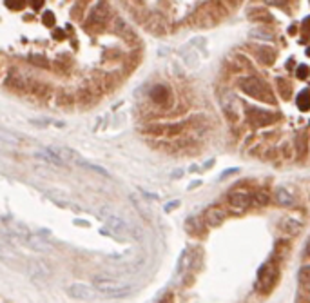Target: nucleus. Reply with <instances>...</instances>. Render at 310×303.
Instances as JSON below:
<instances>
[{"label": "nucleus", "mask_w": 310, "mask_h": 303, "mask_svg": "<svg viewBox=\"0 0 310 303\" xmlns=\"http://www.w3.org/2000/svg\"><path fill=\"white\" fill-rule=\"evenodd\" d=\"M240 89L245 93V95H248L250 98H254V100H260L263 102V104H276V98H274V95H272L271 87L263 82V80L256 78V76H247V78H243L241 82H240Z\"/></svg>", "instance_id": "nucleus-1"}, {"label": "nucleus", "mask_w": 310, "mask_h": 303, "mask_svg": "<svg viewBox=\"0 0 310 303\" xmlns=\"http://www.w3.org/2000/svg\"><path fill=\"white\" fill-rule=\"evenodd\" d=\"M95 289L98 294L105 298H124L127 294H131L129 285L125 283H120V281L109 278V276H96L95 278Z\"/></svg>", "instance_id": "nucleus-2"}, {"label": "nucleus", "mask_w": 310, "mask_h": 303, "mask_svg": "<svg viewBox=\"0 0 310 303\" xmlns=\"http://www.w3.org/2000/svg\"><path fill=\"white\" fill-rule=\"evenodd\" d=\"M247 118L252 127H267V125L276 124L277 114L265 109H258V107H247Z\"/></svg>", "instance_id": "nucleus-3"}, {"label": "nucleus", "mask_w": 310, "mask_h": 303, "mask_svg": "<svg viewBox=\"0 0 310 303\" xmlns=\"http://www.w3.org/2000/svg\"><path fill=\"white\" fill-rule=\"evenodd\" d=\"M105 224H107V229L103 230L105 234H113L116 238H120V240H124V238L133 234V225L127 224L122 216H107Z\"/></svg>", "instance_id": "nucleus-4"}, {"label": "nucleus", "mask_w": 310, "mask_h": 303, "mask_svg": "<svg viewBox=\"0 0 310 303\" xmlns=\"http://www.w3.org/2000/svg\"><path fill=\"white\" fill-rule=\"evenodd\" d=\"M66 294L76 302H93L98 292H96V289H91V287L82 285V283H71L66 287Z\"/></svg>", "instance_id": "nucleus-5"}, {"label": "nucleus", "mask_w": 310, "mask_h": 303, "mask_svg": "<svg viewBox=\"0 0 310 303\" xmlns=\"http://www.w3.org/2000/svg\"><path fill=\"white\" fill-rule=\"evenodd\" d=\"M107 18H109L107 2H105V0H100V2L95 4V7H91L85 28H87V26H103V22H105Z\"/></svg>", "instance_id": "nucleus-6"}, {"label": "nucleus", "mask_w": 310, "mask_h": 303, "mask_svg": "<svg viewBox=\"0 0 310 303\" xmlns=\"http://www.w3.org/2000/svg\"><path fill=\"white\" fill-rule=\"evenodd\" d=\"M258 278H260V292L263 294H269L272 291V287L276 285L277 280V270L271 269V265L265 264L258 272Z\"/></svg>", "instance_id": "nucleus-7"}, {"label": "nucleus", "mask_w": 310, "mask_h": 303, "mask_svg": "<svg viewBox=\"0 0 310 303\" xmlns=\"http://www.w3.org/2000/svg\"><path fill=\"white\" fill-rule=\"evenodd\" d=\"M227 200H229V205H231L234 211H238V213L248 209L250 203H252V196H250L247 191H232L231 194L227 196Z\"/></svg>", "instance_id": "nucleus-8"}, {"label": "nucleus", "mask_w": 310, "mask_h": 303, "mask_svg": "<svg viewBox=\"0 0 310 303\" xmlns=\"http://www.w3.org/2000/svg\"><path fill=\"white\" fill-rule=\"evenodd\" d=\"M221 107H223V111L231 118H234V120L238 118L240 109H241L240 100H238V96L234 95V93H223V95H221Z\"/></svg>", "instance_id": "nucleus-9"}, {"label": "nucleus", "mask_w": 310, "mask_h": 303, "mask_svg": "<svg viewBox=\"0 0 310 303\" xmlns=\"http://www.w3.org/2000/svg\"><path fill=\"white\" fill-rule=\"evenodd\" d=\"M277 229L281 230L283 234H287L292 238V236H298L299 232H301L303 225H301V222L292 218V216H285V218H281L279 222H277Z\"/></svg>", "instance_id": "nucleus-10"}, {"label": "nucleus", "mask_w": 310, "mask_h": 303, "mask_svg": "<svg viewBox=\"0 0 310 303\" xmlns=\"http://www.w3.org/2000/svg\"><path fill=\"white\" fill-rule=\"evenodd\" d=\"M252 49H254L256 58H258L263 66H272V64L276 62V58H277L276 49H272L269 45H254Z\"/></svg>", "instance_id": "nucleus-11"}, {"label": "nucleus", "mask_w": 310, "mask_h": 303, "mask_svg": "<svg viewBox=\"0 0 310 303\" xmlns=\"http://www.w3.org/2000/svg\"><path fill=\"white\" fill-rule=\"evenodd\" d=\"M227 218V213L220 205H210L207 211H205V222L209 227H220Z\"/></svg>", "instance_id": "nucleus-12"}, {"label": "nucleus", "mask_w": 310, "mask_h": 303, "mask_svg": "<svg viewBox=\"0 0 310 303\" xmlns=\"http://www.w3.org/2000/svg\"><path fill=\"white\" fill-rule=\"evenodd\" d=\"M149 95H151V100L154 102V104H158V106H165L171 98V89L167 87V85L158 84L149 91Z\"/></svg>", "instance_id": "nucleus-13"}, {"label": "nucleus", "mask_w": 310, "mask_h": 303, "mask_svg": "<svg viewBox=\"0 0 310 303\" xmlns=\"http://www.w3.org/2000/svg\"><path fill=\"white\" fill-rule=\"evenodd\" d=\"M51 87L45 82H42V80H33L29 78L28 82V93L33 96H38V98H44V96L49 95Z\"/></svg>", "instance_id": "nucleus-14"}, {"label": "nucleus", "mask_w": 310, "mask_h": 303, "mask_svg": "<svg viewBox=\"0 0 310 303\" xmlns=\"http://www.w3.org/2000/svg\"><path fill=\"white\" fill-rule=\"evenodd\" d=\"M4 229H6L7 232L15 238V240H26L28 241L29 238H31V230H29L24 224H18V222H13L11 225H7V227H4Z\"/></svg>", "instance_id": "nucleus-15"}, {"label": "nucleus", "mask_w": 310, "mask_h": 303, "mask_svg": "<svg viewBox=\"0 0 310 303\" xmlns=\"http://www.w3.org/2000/svg\"><path fill=\"white\" fill-rule=\"evenodd\" d=\"M26 243L29 245V249H33L36 253H49V251H53V245L47 240H44L42 236H31Z\"/></svg>", "instance_id": "nucleus-16"}, {"label": "nucleus", "mask_w": 310, "mask_h": 303, "mask_svg": "<svg viewBox=\"0 0 310 303\" xmlns=\"http://www.w3.org/2000/svg\"><path fill=\"white\" fill-rule=\"evenodd\" d=\"M74 102H76V95L71 93V91H60L57 95V106L60 109H64V111H71Z\"/></svg>", "instance_id": "nucleus-17"}, {"label": "nucleus", "mask_w": 310, "mask_h": 303, "mask_svg": "<svg viewBox=\"0 0 310 303\" xmlns=\"http://www.w3.org/2000/svg\"><path fill=\"white\" fill-rule=\"evenodd\" d=\"M192 260H194V254H192V251H191V249H185V251L181 253L180 260H178V265H176V274L181 276L187 269H191Z\"/></svg>", "instance_id": "nucleus-18"}, {"label": "nucleus", "mask_w": 310, "mask_h": 303, "mask_svg": "<svg viewBox=\"0 0 310 303\" xmlns=\"http://www.w3.org/2000/svg\"><path fill=\"white\" fill-rule=\"evenodd\" d=\"M274 200H276L277 205H281V207H290L294 203V196L290 194V191H287L285 187H276V191H274Z\"/></svg>", "instance_id": "nucleus-19"}, {"label": "nucleus", "mask_w": 310, "mask_h": 303, "mask_svg": "<svg viewBox=\"0 0 310 303\" xmlns=\"http://www.w3.org/2000/svg\"><path fill=\"white\" fill-rule=\"evenodd\" d=\"M247 17L254 22H272V15L265 7H252L247 11Z\"/></svg>", "instance_id": "nucleus-20"}, {"label": "nucleus", "mask_w": 310, "mask_h": 303, "mask_svg": "<svg viewBox=\"0 0 310 303\" xmlns=\"http://www.w3.org/2000/svg\"><path fill=\"white\" fill-rule=\"evenodd\" d=\"M29 276L33 281H44L47 276H49V270L45 269L44 264L40 262H31V270H29Z\"/></svg>", "instance_id": "nucleus-21"}, {"label": "nucleus", "mask_w": 310, "mask_h": 303, "mask_svg": "<svg viewBox=\"0 0 310 303\" xmlns=\"http://www.w3.org/2000/svg\"><path fill=\"white\" fill-rule=\"evenodd\" d=\"M276 89L285 100H288V96H290V93H292V85H290V82H287L285 78H276Z\"/></svg>", "instance_id": "nucleus-22"}, {"label": "nucleus", "mask_w": 310, "mask_h": 303, "mask_svg": "<svg viewBox=\"0 0 310 303\" xmlns=\"http://www.w3.org/2000/svg\"><path fill=\"white\" fill-rule=\"evenodd\" d=\"M307 147H309V138L305 133H299L298 138H296V152H298V158H303V154H307Z\"/></svg>", "instance_id": "nucleus-23"}, {"label": "nucleus", "mask_w": 310, "mask_h": 303, "mask_svg": "<svg viewBox=\"0 0 310 303\" xmlns=\"http://www.w3.org/2000/svg\"><path fill=\"white\" fill-rule=\"evenodd\" d=\"M296 104L301 111H309L310 109V91H301L296 98Z\"/></svg>", "instance_id": "nucleus-24"}, {"label": "nucleus", "mask_w": 310, "mask_h": 303, "mask_svg": "<svg viewBox=\"0 0 310 303\" xmlns=\"http://www.w3.org/2000/svg\"><path fill=\"white\" fill-rule=\"evenodd\" d=\"M185 225H187V230H189L191 234H200V232H202V227H200V220H198L196 216H191V218H187Z\"/></svg>", "instance_id": "nucleus-25"}, {"label": "nucleus", "mask_w": 310, "mask_h": 303, "mask_svg": "<svg viewBox=\"0 0 310 303\" xmlns=\"http://www.w3.org/2000/svg\"><path fill=\"white\" fill-rule=\"evenodd\" d=\"M29 62L36 66V68H47L49 62H47V58L44 55H38V53H34V55H29Z\"/></svg>", "instance_id": "nucleus-26"}, {"label": "nucleus", "mask_w": 310, "mask_h": 303, "mask_svg": "<svg viewBox=\"0 0 310 303\" xmlns=\"http://www.w3.org/2000/svg\"><path fill=\"white\" fill-rule=\"evenodd\" d=\"M299 281L303 287H310V265H303L299 269Z\"/></svg>", "instance_id": "nucleus-27"}, {"label": "nucleus", "mask_w": 310, "mask_h": 303, "mask_svg": "<svg viewBox=\"0 0 310 303\" xmlns=\"http://www.w3.org/2000/svg\"><path fill=\"white\" fill-rule=\"evenodd\" d=\"M82 167L84 169H89V171H93V173H96V174H102V176H105V178H109L111 174L105 171L103 167H100V165H95V163H89V162H82Z\"/></svg>", "instance_id": "nucleus-28"}, {"label": "nucleus", "mask_w": 310, "mask_h": 303, "mask_svg": "<svg viewBox=\"0 0 310 303\" xmlns=\"http://www.w3.org/2000/svg\"><path fill=\"white\" fill-rule=\"evenodd\" d=\"M250 37H254V38L272 40L274 38V33H272V31H267V29H252V31H250Z\"/></svg>", "instance_id": "nucleus-29"}, {"label": "nucleus", "mask_w": 310, "mask_h": 303, "mask_svg": "<svg viewBox=\"0 0 310 303\" xmlns=\"http://www.w3.org/2000/svg\"><path fill=\"white\" fill-rule=\"evenodd\" d=\"M42 22H44L47 28H53V26H55V15L51 11H45L44 17H42Z\"/></svg>", "instance_id": "nucleus-30"}, {"label": "nucleus", "mask_w": 310, "mask_h": 303, "mask_svg": "<svg viewBox=\"0 0 310 303\" xmlns=\"http://www.w3.org/2000/svg\"><path fill=\"white\" fill-rule=\"evenodd\" d=\"M6 4L9 7H11V9H22L24 6H26V0H6Z\"/></svg>", "instance_id": "nucleus-31"}, {"label": "nucleus", "mask_w": 310, "mask_h": 303, "mask_svg": "<svg viewBox=\"0 0 310 303\" xmlns=\"http://www.w3.org/2000/svg\"><path fill=\"white\" fill-rule=\"evenodd\" d=\"M296 75H298L299 80H305L307 76H309V68H307L305 64H301V66H298V71H296Z\"/></svg>", "instance_id": "nucleus-32"}, {"label": "nucleus", "mask_w": 310, "mask_h": 303, "mask_svg": "<svg viewBox=\"0 0 310 303\" xmlns=\"http://www.w3.org/2000/svg\"><path fill=\"white\" fill-rule=\"evenodd\" d=\"M158 303H174V294L172 292H165L164 296L160 298Z\"/></svg>", "instance_id": "nucleus-33"}, {"label": "nucleus", "mask_w": 310, "mask_h": 303, "mask_svg": "<svg viewBox=\"0 0 310 303\" xmlns=\"http://www.w3.org/2000/svg\"><path fill=\"white\" fill-rule=\"evenodd\" d=\"M0 135H2V140H4V142H11V144H13V146H15V144H17V138H11V136H9V135H7V131L6 129H2V131H0Z\"/></svg>", "instance_id": "nucleus-34"}, {"label": "nucleus", "mask_w": 310, "mask_h": 303, "mask_svg": "<svg viewBox=\"0 0 310 303\" xmlns=\"http://www.w3.org/2000/svg\"><path fill=\"white\" fill-rule=\"evenodd\" d=\"M256 202L260 203V205H267V203H269V198H267L265 192H260V194L256 196Z\"/></svg>", "instance_id": "nucleus-35"}, {"label": "nucleus", "mask_w": 310, "mask_h": 303, "mask_svg": "<svg viewBox=\"0 0 310 303\" xmlns=\"http://www.w3.org/2000/svg\"><path fill=\"white\" fill-rule=\"evenodd\" d=\"M269 6H285L287 4V0H265Z\"/></svg>", "instance_id": "nucleus-36"}, {"label": "nucleus", "mask_w": 310, "mask_h": 303, "mask_svg": "<svg viewBox=\"0 0 310 303\" xmlns=\"http://www.w3.org/2000/svg\"><path fill=\"white\" fill-rule=\"evenodd\" d=\"M29 4L33 9H40V7L44 6V0H29Z\"/></svg>", "instance_id": "nucleus-37"}, {"label": "nucleus", "mask_w": 310, "mask_h": 303, "mask_svg": "<svg viewBox=\"0 0 310 303\" xmlns=\"http://www.w3.org/2000/svg\"><path fill=\"white\" fill-rule=\"evenodd\" d=\"M176 207H180V202L178 200H174V202H169L167 205H165V211L169 213V211H172V209H176Z\"/></svg>", "instance_id": "nucleus-38"}, {"label": "nucleus", "mask_w": 310, "mask_h": 303, "mask_svg": "<svg viewBox=\"0 0 310 303\" xmlns=\"http://www.w3.org/2000/svg\"><path fill=\"white\" fill-rule=\"evenodd\" d=\"M53 35H55V38H57V40H64V31H62V29H57V31H55Z\"/></svg>", "instance_id": "nucleus-39"}, {"label": "nucleus", "mask_w": 310, "mask_h": 303, "mask_svg": "<svg viewBox=\"0 0 310 303\" xmlns=\"http://www.w3.org/2000/svg\"><path fill=\"white\" fill-rule=\"evenodd\" d=\"M143 194H145L147 198H151V200H158V194H152V192H143Z\"/></svg>", "instance_id": "nucleus-40"}, {"label": "nucleus", "mask_w": 310, "mask_h": 303, "mask_svg": "<svg viewBox=\"0 0 310 303\" xmlns=\"http://www.w3.org/2000/svg\"><path fill=\"white\" fill-rule=\"evenodd\" d=\"M74 224H76V225H80V227H87V225H89V224H87V222H82V220H76V222H74Z\"/></svg>", "instance_id": "nucleus-41"}, {"label": "nucleus", "mask_w": 310, "mask_h": 303, "mask_svg": "<svg viewBox=\"0 0 310 303\" xmlns=\"http://www.w3.org/2000/svg\"><path fill=\"white\" fill-rule=\"evenodd\" d=\"M305 254H307V256L310 258V241L307 243V247H305Z\"/></svg>", "instance_id": "nucleus-42"}, {"label": "nucleus", "mask_w": 310, "mask_h": 303, "mask_svg": "<svg viewBox=\"0 0 310 303\" xmlns=\"http://www.w3.org/2000/svg\"><path fill=\"white\" fill-rule=\"evenodd\" d=\"M200 184H202V182H194V184H192V186H189V189H196V187L200 186Z\"/></svg>", "instance_id": "nucleus-43"}, {"label": "nucleus", "mask_w": 310, "mask_h": 303, "mask_svg": "<svg viewBox=\"0 0 310 303\" xmlns=\"http://www.w3.org/2000/svg\"><path fill=\"white\" fill-rule=\"evenodd\" d=\"M181 176V171H176V173H172V178H180Z\"/></svg>", "instance_id": "nucleus-44"}, {"label": "nucleus", "mask_w": 310, "mask_h": 303, "mask_svg": "<svg viewBox=\"0 0 310 303\" xmlns=\"http://www.w3.org/2000/svg\"><path fill=\"white\" fill-rule=\"evenodd\" d=\"M307 55H309V56H310V47H309V49H307Z\"/></svg>", "instance_id": "nucleus-45"}]
</instances>
